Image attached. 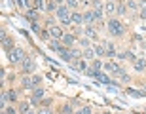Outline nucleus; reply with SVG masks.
<instances>
[{"mask_svg":"<svg viewBox=\"0 0 146 114\" xmlns=\"http://www.w3.org/2000/svg\"><path fill=\"white\" fill-rule=\"evenodd\" d=\"M57 13V17H59V21L63 23V27H66V25H70L72 23V11L68 6H59V10L55 11Z\"/></svg>","mask_w":146,"mask_h":114,"instance_id":"obj_1","label":"nucleus"},{"mask_svg":"<svg viewBox=\"0 0 146 114\" xmlns=\"http://www.w3.org/2000/svg\"><path fill=\"white\" fill-rule=\"evenodd\" d=\"M106 27H108V33L112 34V36H121V34L125 33V29H123V23L119 21V19H110Z\"/></svg>","mask_w":146,"mask_h":114,"instance_id":"obj_2","label":"nucleus"},{"mask_svg":"<svg viewBox=\"0 0 146 114\" xmlns=\"http://www.w3.org/2000/svg\"><path fill=\"white\" fill-rule=\"evenodd\" d=\"M21 72H23V76L25 74H33V72H36V63H34L31 57H25L23 59V63H21Z\"/></svg>","mask_w":146,"mask_h":114,"instance_id":"obj_3","label":"nucleus"},{"mask_svg":"<svg viewBox=\"0 0 146 114\" xmlns=\"http://www.w3.org/2000/svg\"><path fill=\"white\" fill-rule=\"evenodd\" d=\"M8 59H10V63H23V59H25V51H23L21 48H13L8 53Z\"/></svg>","mask_w":146,"mask_h":114,"instance_id":"obj_4","label":"nucleus"},{"mask_svg":"<svg viewBox=\"0 0 146 114\" xmlns=\"http://www.w3.org/2000/svg\"><path fill=\"white\" fill-rule=\"evenodd\" d=\"M48 46H49V49H51V51H57V53H63V51H65V44L61 42V40H57V38H49L48 40Z\"/></svg>","mask_w":146,"mask_h":114,"instance_id":"obj_5","label":"nucleus"},{"mask_svg":"<svg viewBox=\"0 0 146 114\" xmlns=\"http://www.w3.org/2000/svg\"><path fill=\"white\" fill-rule=\"evenodd\" d=\"M42 99H44V89L42 87H36L34 93H33V97H31V105H40Z\"/></svg>","mask_w":146,"mask_h":114,"instance_id":"obj_6","label":"nucleus"},{"mask_svg":"<svg viewBox=\"0 0 146 114\" xmlns=\"http://www.w3.org/2000/svg\"><path fill=\"white\" fill-rule=\"evenodd\" d=\"M0 36H2V49H4L6 53H10L11 49H13V42H11V38L6 36L4 31H2V34H0Z\"/></svg>","mask_w":146,"mask_h":114,"instance_id":"obj_7","label":"nucleus"},{"mask_svg":"<svg viewBox=\"0 0 146 114\" xmlns=\"http://www.w3.org/2000/svg\"><path fill=\"white\" fill-rule=\"evenodd\" d=\"M103 67H104V71H106V72H112V76H116V74L119 72V69H121V67H119L118 63H114V61H108V63H104Z\"/></svg>","mask_w":146,"mask_h":114,"instance_id":"obj_8","label":"nucleus"},{"mask_svg":"<svg viewBox=\"0 0 146 114\" xmlns=\"http://www.w3.org/2000/svg\"><path fill=\"white\" fill-rule=\"evenodd\" d=\"M48 31H49V34H51V38H57V40H63V36H65L63 29H61V27H55V25H51Z\"/></svg>","mask_w":146,"mask_h":114,"instance_id":"obj_9","label":"nucleus"},{"mask_svg":"<svg viewBox=\"0 0 146 114\" xmlns=\"http://www.w3.org/2000/svg\"><path fill=\"white\" fill-rule=\"evenodd\" d=\"M133 67H135L137 72H144L146 71V59L144 57H137V59L133 61Z\"/></svg>","mask_w":146,"mask_h":114,"instance_id":"obj_10","label":"nucleus"},{"mask_svg":"<svg viewBox=\"0 0 146 114\" xmlns=\"http://www.w3.org/2000/svg\"><path fill=\"white\" fill-rule=\"evenodd\" d=\"M61 42H63V44L66 46V49H70L72 46H74V42H76V36H74V34H65Z\"/></svg>","mask_w":146,"mask_h":114,"instance_id":"obj_11","label":"nucleus"},{"mask_svg":"<svg viewBox=\"0 0 146 114\" xmlns=\"http://www.w3.org/2000/svg\"><path fill=\"white\" fill-rule=\"evenodd\" d=\"M25 17H27L31 23H36V19H38V11H36V8H29V10L25 11Z\"/></svg>","mask_w":146,"mask_h":114,"instance_id":"obj_12","label":"nucleus"},{"mask_svg":"<svg viewBox=\"0 0 146 114\" xmlns=\"http://www.w3.org/2000/svg\"><path fill=\"white\" fill-rule=\"evenodd\" d=\"M21 86L25 87V89H31V87H34V80H33V76H23L21 78Z\"/></svg>","mask_w":146,"mask_h":114,"instance_id":"obj_13","label":"nucleus"},{"mask_svg":"<svg viewBox=\"0 0 146 114\" xmlns=\"http://www.w3.org/2000/svg\"><path fill=\"white\" fill-rule=\"evenodd\" d=\"M116 10H118L116 0H108V2L104 4V11H106V13H110V15H112V13H116Z\"/></svg>","mask_w":146,"mask_h":114,"instance_id":"obj_14","label":"nucleus"},{"mask_svg":"<svg viewBox=\"0 0 146 114\" xmlns=\"http://www.w3.org/2000/svg\"><path fill=\"white\" fill-rule=\"evenodd\" d=\"M82 57L84 59H97V53H95V48H86L84 49V53H82Z\"/></svg>","mask_w":146,"mask_h":114,"instance_id":"obj_15","label":"nucleus"},{"mask_svg":"<svg viewBox=\"0 0 146 114\" xmlns=\"http://www.w3.org/2000/svg\"><path fill=\"white\" fill-rule=\"evenodd\" d=\"M104 48H106V57H116V48H114L112 42H104Z\"/></svg>","mask_w":146,"mask_h":114,"instance_id":"obj_16","label":"nucleus"},{"mask_svg":"<svg viewBox=\"0 0 146 114\" xmlns=\"http://www.w3.org/2000/svg\"><path fill=\"white\" fill-rule=\"evenodd\" d=\"M95 78H97V80L101 82V84H112L106 72H101V71H97V74H95Z\"/></svg>","mask_w":146,"mask_h":114,"instance_id":"obj_17","label":"nucleus"},{"mask_svg":"<svg viewBox=\"0 0 146 114\" xmlns=\"http://www.w3.org/2000/svg\"><path fill=\"white\" fill-rule=\"evenodd\" d=\"M72 23L74 25H82L84 23V13L82 11H72Z\"/></svg>","mask_w":146,"mask_h":114,"instance_id":"obj_18","label":"nucleus"},{"mask_svg":"<svg viewBox=\"0 0 146 114\" xmlns=\"http://www.w3.org/2000/svg\"><path fill=\"white\" fill-rule=\"evenodd\" d=\"M93 48H95L97 57H104V55H106V48H104V44H95Z\"/></svg>","mask_w":146,"mask_h":114,"instance_id":"obj_19","label":"nucleus"},{"mask_svg":"<svg viewBox=\"0 0 146 114\" xmlns=\"http://www.w3.org/2000/svg\"><path fill=\"white\" fill-rule=\"evenodd\" d=\"M74 69H78V71H84V72H86L89 67H87V63H86L84 59H76V61H74Z\"/></svg>","mask_w":146,"mask_h":114,"instance_id":"obj_20","label":"nucleus"},{"mask_svg":"<svg viewBox=\"0 0 146 114\" xmlns=\"http://www.w3.org/2000/svg\"><path fill=\"white\" fill-rule=\"evenodd\" d=\"M57 10H59V4H57L55 0H49L48 4H46V11H49V13H51V11H57Z\"/></svg>","mask_w":146,"mask_h":114,"instance_id":"obj_21","label":"nucleus"},{"mask_svg":"<svg viewBox=\"0 0 146 114\" xmlns=\"http://www.w3.org/2000/svg\"><path fill=\"white\" fill-rule=\"evenodd\" d=\"M84 21H86L87 25H91V23L95 21V13H93V10H89V11L84 13Z\"/></svg>","mask_w":146,"mask_h":114,"instance_id":"obj_22","label":"nucleus"},{"mask_svg":"<svg viewBox=\"0 0 146 114\" xmlns=\"http://www.w3.org/2000/svg\"><path fill=\"white\" fill-rule=\"evenodd\" d=\"M19 114H27L29 110H31V103H25V101H23V103H19Z\"/></svg>","mask_w":146,"mask_h":114,"instance_id":"obj_23","label":"nucleus"},{"mask_svg":"<svg viewBox=\"0 0 146 114\" xmlns=\"http://www.w3.org/2000/svg\"><path fill=\"white\" fill-rule=\"evenodd\" d=\"M13 2H15V6H17V8H21V10H25V11L29 10V4H27V0H13Z\"/></svg>","mask_w":146,"mask_h":114,"instance_id":"obj_24","label":"nucleus"},{"mask_svg":"<svg viewBox=\"0 0 146 114\" xmlns=\"http://www.w3.org/2000/svg\"><path fill=\"white\" fill-rule=\"evenodd\" d=\"M6 97H8V101L15 103V101H17V93L13 91V89H10V91H6Z\"/></svg>","mask_w":146,"mask_h":114,"instance_id":"obj_25","label":"nucleus"},{"mask_svg":"<svg viewBox=\"0 0 146 114\" xmlns=\"http://www.w3.org/2000/svg\"><path fill=\"white\" fill-rule=\"evenodd\" d=\"M61 59H63V61H72V59H74L72 53H70V49H65V51L61 53Z\"/></svg>","mask_w":146,"mask_h":114,"instance_id":"obj_26","label":"nucleus"},{"mask_svg":"<svg viewBox=\"0 0 146 114\" xmlns=\"http://www.w3.org/2000/svg\"><path fill=\"white\" fill-rule=\"evenodd\" d=\"M86 34H87V36H91V38H97V31H95L91 25H87V27H86Z\"/></svg>","mask_w":146,"mask_h":114,"instance_id":"obj_27","label":"nucleus"},{"mask_svg":"<svg viewBox=\"0 0 146 114\" xmlns=\"http://www.w3.org/2000/svg\"><path fill=\"white\" fill-rule=\"evenodd\" d=\"M116 76H119V80H121V82H129V74H125L123 69H119V72Z\"/></svg>","mask_w":146,"mask_h":114,"instance_id":"obj_28","label":"nucleus"},{"mask_svg":"<svg viewBox=\"0 0 146 114\" xmlns=\"http://www.w3.org/2000/svg\"><path fill=\"white\" fill-rule=\"evenodd\" d=\"M91 67L93 69H95V71H101V67H103V63H101V59H93V63H91Z\"/></svg>","mask_w":146,"mask_h":114,"instance_id":"obj_29","label":"nucleus"},{"mask_svg":"<svg viewBox=\"0 0 146 114\" xmlns=\"http://www.w3.org/2000/svg\"><path fill=\"white\" fill-rule=\"evenodd\" d=\"M127 6L125 4H118V10H116V13H118V15H123V13H127Z\"/></svg>","mask_w":146,"mask_h":114,"instance_id":"obj_30","label":"nucleus"},{"mask_svg":"<svg viewBox=\"0 0 146 114\" xmlns=\"http://www.w3.org/2000/svg\"><path fill=\"white\" fill-rule=\"evenodd\" d=\"M125 6H127V8H131V10H137V8H139L135 0H127V4H125Z\"/></svg>","mask_w":146,"mask_h":114,"instance_id":"obj_31","label":"nucleus"},{"mask_svg":"<svg viewBox=\"0 0 146 114\" xmlns=\"http://www.w3.org/2000/svg\"><path fill=\"white\" fill-rule=\"evenodd\" d=\"M80 112L82 114H93V109H91V107H82Z\"/></svg>","mask_w":146,"mask_h":114,"instance_id":"obj_32","label":"nucleus"},{"mask_svg":"<svg viewBox=\"0 0 146 114\" xmlns=\"http://www.w3.org/2000/svg\"><path fill=\"white\" fill-rule=\"evenodd\" d=\"M38 114H53V112H51V109H49V107H42V109L38 110Z\"/></svg>","mask_w":146,"mask_h":114,"instance_id":"obj_33","label":"nucleus"},{"mask_svg":"<svg viewBox=\"0 0 146 114\" xmlns=\"http://www.w3.org/2000/svg\"><path fill=\"white\" fill-rule=\"evenodd\" d=\"M80 44H82V48L86 49V48H89V38H82L80 40Z\"/></svg>","mask_w":146,"mask_h":114,"instance_id":"obj_34","label":"nucleus"},{"mask_svg":"<svg viewBox=\"0 0 146 114\" xmlns=\"http://www.w3.org/2000/svg\"><path fill=\"white\" fill-rule=\"evenodd\" d=\"M125 59H129V61H135L137 57H135V55H133V51H131V49H129V51H125Z\"/></svg>","mask_w":146,"mask_h":114,"instance_id":"obj_35","label":"nucleus"},{"mask_svg":"<svg viewBox=\"0 0 146 114\" xmlns=\"http://www.w3.org/2000/svg\"><path fill=\"white\" fill-rule=\"evenodd\" d=\"M66 6L68 8H76L78 6V0H66Z\"/></svg>","mask_w":146,"mask_h":114,"instance_id":"obj_36","label":"nucleus"},{"mask_svg":"<svg viewBox=\"0 0 146 114\" xmlns=\"http://www.w3.org/2000/svg\"><path fill=\"white\" fill-rule=\"evenodd\" d=\"M31 31H33V33H40V27H38V23H31Z\"/></svg>","mask_w":146,"mask_h":114,"instance_id":"obj_37","label":"nucleus"},{"mask_svg":"<svg viewBox=\"0 0 146 114\" xmlns=\"http://www.w3.org/2000/svg\"><path fill=\"white\" fill-rule=\"evenodd\" d=\"M19 110H15L13 107H6V114H17Z\"/></svg>","mask_w":146,"mask_h":114,"instance_id":"obj_38","label":"nucleus"},{"mask_svg":"<svg viewBox=\"0 0 146 114\" xmlns=\"http://www.w3.org/2000/svg\"><path fill=\"white\" fill-rule=\"evenodd\" d=\"M42 107H49V105H51V99H42Z\"/></svg>","mask_w":146,"mask_h":114,"instance_id":"obj_39","label":"nucleus"},{"mask_svg":"<svg viewBox=\"0 0 146 114\" xmlns=\"http://www.w3.org/2000/svg\"><path fill=\"white\" fill-rule=\"evenodd\" d=\"M33 80H34V86H38V84H40V80H42V78H40V76H38V74H33Z\"/></svg>","mask_w":146,"mask_h":114,"instance_id":"obj_40","label":"nucleus"},{"mask_svg":"<svg viewBox=\"0 0 146 114\" xmlns=\"http://www.w3.org/2000/svg\"><path fill=\"white\" fill-rule=\"evenodd\" d=\"M40 34H42V38H44V40H48V38L51 36V34H49V31H42Z\"/></svg>","mask_w":146,"mask_h":114,"instance_id":"obj_41","label":"nucleus"},{"mask_svg":"<svg viewBox=\"0 0 146 114\" xmlns=\"http://www.w3.org/2000/svg\"><path fill=\"white\" fill-rule=\"evenodd\" d=\"M63 112H72V105H65L63 107Z\"/></svg>","mask_w":146,"mask_h":114,"instance_id":"obj_42","label":"nucleus"},{"mask_svg":"<svg viewBox=\"0 0 146 114\" xmlns=\"http://www.w3.org/2000/svg\"><path fill=\"white\" fill-rule=\"evenodd\" d=\"M139 15H141V19H146V8H141V13Z\"/></svg>","mask_w":146,"mask_h":114,"instance_id":"obj_43","label":"nucleus"},{"mask_svg":"<svg viewBox=\"0 0 146 114\" xmlns=\"http://www.w3.org/2000/svg\"><path fill=\"white\" fill-rule=\"evenodd\" d=\"M55 2H57L59 6H65V2H66V0H55Z\"/></svg>","mask_w":146,"mask_h":114,"instance_id":"obj_44","label":"nucleus"},{"mask_svg":"<svg viewBox=\"0 0 146 114\" xmlns=\"http://www.w3.org/2000/svg\"><path fill=\"white\" fill-rule=\"evenodd\" d=\"M27 114H34V112H31V110H29V112H27Z\"/></svg>","mask_w":146,"mask_h":114,"instance_id":"obj_45","label":"nucleus"},{"mask_svg":"<svg viewBox=\"0 0 146 114\" xmlns=\"http://www.w3.org/2000/svg\"><path fill=\"white\" fill-rule=\"evenodd\" d=\"M63 114H72V112H63Z\"/></svg>","mask_w":146,"mask_h":114,"instance_id":"obj_46","label":"nucleus"},{"mask_svg":"<svg viewBox=\"0 0 146 114\" xmlns=\"http://www.w3.org/2000/svg\"><path fill=\"white\" fill-rule=\"evenodd\" d=\"M2 114H6V110H4V112H2Z\"/></svg>","mask_w":146,"mask_h":114,"instance_id":"obj_47","label":"nucleus"},{"mask_svg":"<svg viewBox=\"0 0 146 114\" xmlns=\"http://www.w3.org/2000/svg\"><path fill=\"white\" fill-rule=\"evenodd\" d=\"M104 114H108V112H104Z\"/></svg>","mask_w":146,"mask_h":114,"instance_id":"obj_48","label":"nucleus"}]
</instances>
